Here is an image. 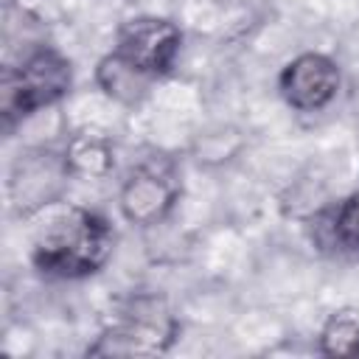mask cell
I'll list each match as a JSON object with an SVG mask.
<instances>
[{
  "instance_id": "8992f818",
  "label": "cell",
  "mask_w": 359,
  "mask_h": 359,
  "mask_svg": "<svg viewBox=\"0 0 359 359\" xmlns=\"http://www.w3.org/2000/svg\"><path fill=\"white\" fill-rule=\"evenodd\" d=\"M112 50L151 79H163L177 67L182 50V28L174 20L157 14L129 17L118 25Z\"/></svg>"
},
{
  "instance_id": "52a82bcc",
  "label": "cell",
  "mask_w": 359,
  "mask_h": 359,
  "mask_svg": "<svg viewBox=\"0 0 359 359\" xmlns=\"http://www.w3.org/2000/svg\"><path fill=\"white\" fill-rule=\"evenodd\" d=\"M342 90L339 65L320 50H303L292 56L278 73V93L294 112H323L337 101Z\"/></svg>"
},
{
  "instance_id": "3957f363",
  "label": "cell",
  "mask_w": 359,
  "mask_h": 359,
  "mask_svg": "<svg viewBox=\"0 0 359 359\" xmlns=\"http://www.w3.org/2000/svg\"><path fill=\"white\" fill-rule=\"evenodd\" d=\"M180 337V323L160 294H132L87 345V356H160Z\"/></svg>"
},
{
  "instance_id": "ba28073f",
  "label": "cell",
  "mask_w": 359,
  "mask_h": 359,
  "mask_svg": "<svg viewBox=\"0 0 359 359\" xmlns=\"http://www.w3.org/2000/svg\"><path fill=\"white\" fill-rule=\"evenodd\" d=\"M311 224L317 247L337 255H359V191L323 208Z\"/></svg>"
},
{
  "instance_id": "7a4b0ae2",
  "label": "cell",
  "mask_w": 359,
  "mask_h": 359,
  "mask_svg": "<svg viewBox=\"0 0 359 359\" xmlns=\"http://www.w3.org/2000/svg\"><path fill=\"white\" fill-rule=\"evenodd\" d=\"M73 87V62L50 45H36L17 65L3 67L0 115L6 129L59 104Z\"/></svg>"
},
{
  "instance_id": "8fae6325",
  "label": "cell",
  "mask_w": 359,
  "mask_h": 359,
  "mask_svg": "<svg viewBox=\"0 0 359 359\" xmlns=\"http://www.w3.org/2000/svg\"><path fill=\"white\" fill-rule=\"evenodd\" d=\"M317 351L323 356H359V306H342L325 317Z\"/></svg>"
},
{
  "instance_id": "30bf717a",
  "label": "cell",
  "mask_w": 359,
  "mask_h": 359,
  "mask_svg": "<svg viewBox=\"0 0 359 359\" xmlns=\"http://www.w3.org/2000/svg\"><path fill=\"white\" fill-rule=\"evenodd\" d=\"M65 157L73 177H93L101 180L115 168V149L98 132H76L65 143Z\"/></svg>"
},
{
  "instance_id": "277c9868",
  "label": "cell",
  "mask_w": 359,
  "mask_h": 359,
  "mask_svg": "<svg viewBox=\"0 0 359 359\" xmlns=\"http://www.w3.org/2000/svg\"><path fill=\"white\" fill-rule=\"evenodd\" d=\"M70 165L65 149L31 146L22 149L8 168V205L14 216L31 219L48 205L65 199L70 185Z\"/></svg>"
},
{
  "instance_id": "6da1fadb",
  "label": "cell",
  "mask_w": 359,
  "mask_h": 359,
  "mask_svg": "<svg viewBox=\"0 0 359 359\" xmlns=\"http://www.w3.org/2000/svg\"><path fill=\"white\" fill-rule=\"evenodd\" d=\"M31 230V264L39 275L56 280H81L107 266L118 233L112 222L84 205L65 199L39 210Z\"/></svg>"
},
{
  "instance_id": "9c48e42d",
  "label": "cell",
  "mask_w": 359,
  "mask_h": 359,
  "mask_svg": "<svg viewBox=\"0 0 359 359\" xmlns=\"http://www.w3.org/2000/svg\"><path fill=\"white\" fill-rule=\"evenodd\" d=\"M157 79H151L149 73H143L140 67H135L132 62H126L121 53L109 50L95 62V84L98 90L112 98L121 107H137L143 104V98L149 95L151 84Z\"/></svg>"
},
{
  "instance_id": "5b68a950",
  "label": "cell",
  "mask_w": 359,
  "mask_h": 359,
  "mask_svg": "<svg viewBox=\"0 0 359 359\" xmlns=\"http://www.w3.org/2000/svg\"><path fill=\"white\" fill-rule=\"evenodd\" d=\"M180 202V177L168 157L140 160L118 191V210L135 227H154L165 222Z\"/></svg>"
}]
</instances>
